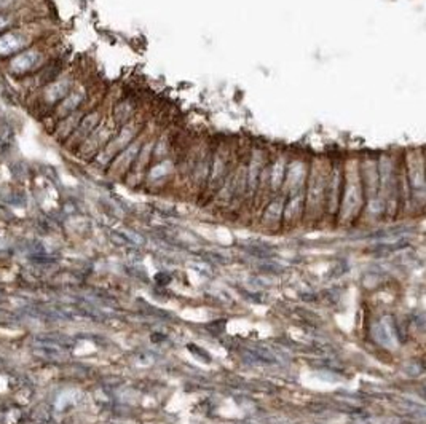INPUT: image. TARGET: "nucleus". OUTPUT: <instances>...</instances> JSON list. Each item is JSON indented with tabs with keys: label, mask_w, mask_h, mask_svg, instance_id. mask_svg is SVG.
<instances>
[{
	"label": "nucleus",
	"mask_w": 426,
	"mask_h": 424,
	"mask_svg": "<svg viewBox=\"0 0 426 424\" xmlns=\"http://www.w3.org/2000/svg\"><path fill=\"white\" fill-rule=\"evenodd\" d=\"M26 7V0H0V13L19 12Z\"/></svg>",
	"instance_id": "9"
},
{
	"label": "nucleus",
	"mask_w": 426,
	"mask_h": 424,
	"mask_svg": "<svg viewBox=\"0 0 426 424\" xmlns=\"http://www.w3.org/2000/svg\"><path fill=\"white\" fill-rule=\"evenodd\" d=\"M115 129H117V125L114 123V120L104 117L103 122L96 127V129H94L93 133L89 134L80 145H78V149L76 150L77 155L87 160L94 158L98 151L106 147L109 140L114 138Z\"/></svg>",
	"instance_id": "4"
},
{
	"label": "nucleus",
	"mask_w": 426,
	"mask_h": 424,
	"mask_svg": "<svg viewBox=\"0 0 426 424\" xmlns=\"http://www.w3.org/2000/svg\"><path fill=\"white\" fill-rule=\"evenodd\" d=\"M88 109L91 107H85V109H80V111L73 112L71 115H67V117L57 120V122H55L53 128H51V134H53V138L57 140V142H62L64 144L67 139L71 138L73 131H76L78 122H80L83 115H85V112L88 111Z\"/></svg>",
	"instance_id": "7"
},
{
	"label": "nucleus",
	"mask_w": 426,
	"mask_h": 424,
	"mask_svg": "<svg viewBox=\"0 0 426 424\" xmlns=\"http://www.w3.org/2000/svg\"><path fill=\"white\" fill-rule=\"evenodd\" d=\"M88 99H89V94H88L87 85L73 86L71 93L67 94V96L62 99L60 104H57L53 111H51L50 118L53 120V125L55 122H57V120H61V118L67 117V115L80 111V109H85ZM53 125H51V128H53Z\"/></svg>",
	"instance_id": "6"
},
{
	"label": "nucleus",
	"mask_w": 426,
	"mask_h": 424,
	"mask_svg": "<svg viewBox=\"0 0 426 424\" xmlns=\"http://www.w3.org/2000/svg\"><path fill=\"white\" fill-rule=\"evenodd\" d=\"M76 85V75L60 74L55 80L46 83L45 86H42L39 91L34 93L35 107L39 109L40 112L51 113V111L71 93V90Z\"/></svg>",
	"instance_id": "3"
},
{
	"label": "nucleus",
	"mask_w": 426,
	"mask_h": 424,
	"mask_svg": "<svg viewBox=\"0 0 426 424\" xmlns=\"http://www.w3.org/2000/svg\"><path fill=\"white\" fill-rule=\"evenodd\" d=\"M50 62H53L51 59V45H46L45 40L42 39L37 44L30 45L29 48L21 51V53L8 57L3 67L8 75L17 78V80H24V78L35 75Z\"/></svg>",
	"instance_id": "1"
},
{
	"label": "nucleus",
	"mask_w": 426,
	"mask_h": 424,
	"mask_svg": "<svg viewBox=\"0 0 426 424\" xmlns=\"http://www.w3.org/2000/svg\"><path fill=\"white\" fill-rule=\"evenodd\" d=\"M42 35H44L42 24L35 23V21L23 23L7 30L0 35V59L7 61L8 57L21 53L23 50L44 39Z\"/></svg>",
	"instance_id": "2"
},
{
	"label": "nucleus",
	"mask_w": 426,
	"mask_h": 424,
	"mask_svg": "<svg viewBox=\"0 0 426 424\" xmlns=\"http://www.w3.org/2000/svg\"><path fill=\"white\" fill-rule=\"evenodd\" d=\"M104 117H106V115L103 113L101 107L88 109L80 122H78L76 131H73L71 138L64 142L66 147L72 151H76L78 149V145H80L83 140H85L94 129H96V127L103 122Z\"/></svg>",
	"instance_id": "5"
},
{
	"label": "nucleus",
	"mask_w": 426,
	"mask_h": 424,
	"mask_svg": "<svg viewBox=\"0 0 426 424\" xmlns=\"http://www.w3.org/2000/svg\"><path fill=\"white\" fill-rule=\"evenodd\" d=\"M30 12H26V7L21 8L19 12H13V13H0V35L3 33H7V30L17 28V26L23 24V23H29L28 15Z\"/></svg>",
	"instance_id": "8"
}]
</instances>
